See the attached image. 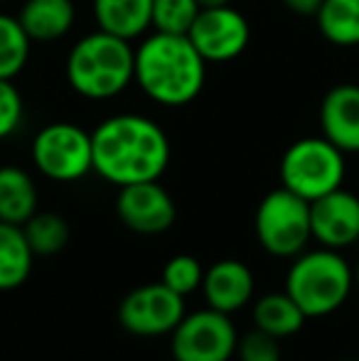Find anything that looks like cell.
<instances>
[{
  "instance_id": "18",
  "label": "cell",
  "mask_w": 359,
  "mask_h": 361,
  "mask_svg": "<svg viewBox=\"0 0 359 361\" xmlns=\"http://www.w3.org/2000/svg\"><path fill=\"white\" fill-rule=\"evenodd\" d=\"M254 327L278 339L293 337L305 324V314L296 305V300L283 290V293H266L254 302Z\"/></svg>"
},
{
  "instance_id": "10",
  "label": "cell",
  "mask_w": 359,
  "mask_h": 361,
  "mask_svg": "<svg viewBox=\"0 0 359 361\" xmlns=\"http://www.w3.org/2000/svg\"><path fill=\"white\" fill-rule=\"evenodd\" d=\"M187 37L207 64H221L244 54L251 39V27L249 20L236 8L219 5V8H202Z\"/></svg>"
},
{
  "instance_id": "4",
  "label": "cell",
  "mask_w": 359,
  "mask_h": 361,
  "mask_svg": "<svg viewBox=\"0 0 359 361\" xmlns=\"http://www.w3.org/2000/svg\"><path fill=\"white\" fill-rule=\"evenodd\" d=\"M355 288V271L335 248L303 251L286 276V293L308 319L337 312Z\"/></svg>"
},
{
  "instance_id": "24",
  "label": "cell",
  "mask_w": 359,
  "mask_h": 361,
  "mask_svg": "<svg viewBox=\"0 0 359 361\" xmlns=\"http://www.w3.org/2000/svg\"><path fill=\"white\" fill-rule=\"evenodd\" d=\"M202 278H205V268L190 253H180L173 256L163 268V283L178 295H190L197 288H202Z\"/></svg>"
},
{
  "instance_id": "19",
  "label": "cell",
  "mask_w": 359,
  "mask_h": 361,
  "mask_svg": "<svg viewBox=\"0 0 359 361\" xmlns=\"http://www.w3.org/2000/svg\"><path fill=\"white\" fill-rule=\"evenodd\" d=\"M35 253L23 226L0 221V290L20 288L32 273Z\"/></svg>"
},
{
  "instance_id": "22",
  "label": "cell",
  "mask_w": 359,
  "mask_h": 361,
  "mask_svg": "<svg viewBox=\"0 0 359 361\" xmlns=\"http://www.w3.org/2000/svg\"><path fill=\"white\" fill-rule=\"evenodd\" d=\"M32 39L18 18L0 13V79H15L30 59Z\"/></svg>"
},
{
  "instance_id": "26",
  "label": "cell",
  "mask_w": 359,
  "mask_h": 361,
  "mask_svg": "<svg viewBox=\"0 0 359 361\" xmlns=\"http://www.w3.org/2000/svg\"><path fill=\"white\" fill-rule=\"evenodd\" d=\"M281 339L266 334L261 329H251L249 334L239 339L236 354L241 361H281Z\"/></svg>"
},
{
  "instance_id": "28",
  "label": "cell",
  "mask_w": 359,
  "mask_h": 361,
  "mask_svg": "<svg viewBox=\"0 0 359 361\" xmlns=\"http://www.w3.org/2000/svg\"><path fill=\"white\" fill-rule=\"evenodd\" d=\"M202 8H219V5H231V0H197Z\"/></svg>"
},
{
  "instance_id": "6",
  "label": "cell",
  "mask_w": 359,
  "mask_h": 361,
  "mask_svg": "<svg viewBox=\"0 0 359 361\" xmlns=\"http://www.w3.org/2000/svg\"><path fill=\"white\" fill-rule=\"evenodd\" d=\"M254 228L266 253L276 258H296L312 238L310 202L286 187H278L259 202Z\"/></svg>"
},
{
  "instance_id": "29",
  "label": "cell",
  "mask_w": 359,
  "mask_h": 361,
  "mask_svg": "<svg viewBox=\"0 0 359 361\" xmlns=\"http://www.w3.org/2000/svg\"><path fill=\"white\" fill-rule=\"evenodd\" d=\"M355 286L359 290V263H357V271H355Z\"/></svg>"
},
{
  "instance_id": "23",
  "label": "cell",
  "mask_w": 359,
  "mask_h": 361,
  "mask_svg": "<svg viewBox=\"0 0 359 361\" xmlns=\"http://www.w3.org/2000/svg\"><path fill=\"white\" fill-rule=\"evenodd\" d=\"M202 5L197 0H153V20L150 27L155 32L187 35L200 15Z\"/></svg>"
},
{
  "instance_id": "12",
  "label": "cell",
  "mask_w": 359,
  "mask_h": 361,
  "mask_svg": "<svg viewBox=\"0 0 359 361\" xmlns=\"http://www.w3.org/2000/svg\"><path fill=\"white\" fill-rule=\"evenodd\" d=\"M312 238L325 248H347L359 241V197L335 190L310 202Z\"/></svg>"
},
{
  "instance_id": "25",
  "label": "cell",
  "mask_w": 359,
  "mask_h": 361,
  "mask_svg": "<svg viewBox=\"0 0 359 361\" xmlns=\"http://www.w3.org/2000/svg\"><path fill=\"white\" fill-rule=\"evenodd\" d=\"M25 104L13 79H0V140L10 138L23 126Z\"/></svg>"
},
{
  "instance_id": "11",
  "label": "cell",
  "mask_w": 359,
  "mask_h": 361,
  "mask_svg": "<svg viewBox=\"0 0 359 361\" xmlns=\"http://www.w3.org/2000/svg\"><path fill=\"white\" fill-rule=\"evenodd\" d=\"M116 214L130 231L140 236H155L173 226L178 219V207L158 180H150L118 187Z\"/></svg>"
},
{
  "instance_id": "9",
  "label": "cell",
  "mask_w": 359,
  "mask_h": 361,
  "mask_svg": "<svg viewBox=\"0 0 359 361\" xmlns=\"http://www.w3.org/2000/svg\"><path fill=\"white\" fill-rule=\"evenodd\" d=\"M185 317V298L170 290L163 281L130 290L118 305V322L135 337L173 334Z\"/></svg>"
},
{
  "instance_id": "5",
  "label": "cell",
  "mask_w": 359,
  "mask_h": 361,
  "mask_svg": "<svg viewBox=\"0 0 359 361\" xmlns=\"http://www.w3.org/2000/svg\"><path fill=\"white\" fill-rule=\"evenodd\" d=\"M281 187L308 202L340 190L345 182V152L327 138L296 140L281 160Z\"/></svg>"
},
{
  "instance_id": "20",
  "label": "cell",
  "mask_w": 359,
  "mask_h": 361,
  "mask_svg": "<svg viewBox=\"0 0 359 361\" xmlns=\"http://www.w3.org/2000/svg\"><path fill=\"white\" fill-rule=\"evenodd\" d=\"M315 18L330 44L359 47V0H322Z\"/></svg>"
},
{
  "instance_id": "13",
  "label": "cell",
  "mask_w": 359,
  "mask_h": 361,
  "mask_svg": "<svg viewBox=\"0 0 359 361\" xmlns=\"http://www.w3.org/2000/svg\"><path fill=\"white\" fill-rule=\"evenodd\" d=\"M254 273L246 263L224 258L209 266L202 278V293H205L207 307L219 310L224 314H234L236 310L246 307L254 298Z\"/></svg>"
},
{
  "instance_id": "3",
  "label": "cell",
  "mask_w": 359,
  "mask_h": 361,
  "mask_svg": "<svg viewBox=\"0 0 359 361\" xmlns=\"http://www.w3.org/2000/svg\"><path fill=\"white\" fill-rule=\"evenodd\" d=\"M135 49L128 39L104 30L82 37L67 57V81L79 96L91 101L114 99L133 81Z\"/></svg>"
},
{
  "instance_id": "27",
  "label": "cell",
  "mask_w": 359,
  "mask_h": 361,
  "mask_svg": "<svg viewBox=\"0 0 359 361\" xmlns=\"http://www.w3.org/2000/svg\"><path fill=\"white\" fill-rule=\"evenodd\" d=\"M283 5H286L291 13L296 15H317V10H320L322 0H283Z\"/></svg>"
},
{
  "instance_id": "17",
  "label": "cell",
  "mask_w": 359,
  "mask_h": 361,
  "mask_svg": "<svg viewBox=\"0 0 359 361\" xmlns=\"http://www.w3.org/2000/svg\"><path fill=\"white\" fill-rule=\"evenodd\" d=\"M37 212L35 180L15 165L0 167V221L23 226Z\"/></svg>"
},
{
  "instance_id": "7",
  "label": "cell",
  "mask_w": 359,
  "mask_h": 361,
  "mask_svg": "<svg viewBox=\"0 0 359 361\" xmlns=\"http://www.w3.org/2000/svg\"><path fill=\"white\" fill-rule=\"evenodd\" d=\"M30 152L35 167L54 182H77L94 170L91 133L69 121L44 126L35 135Z\"/></svg>"
},
{
  "instance_id": "14",
  "label": "cell",
  "mask_w": 359,
  "mask_h": 361,
  "mask_svg": "<svg viewBox=\"0 0 359 361\" xmlns=\"http://www.w3.org/2000/svg\"><path fill=\"white\" fill-rule=\"evenodd\" d=\"M320 128L342 152H359V86L337 84L320 104Z\"/></svg>"
},
{
  "instance_id": "8",
  "label": "cell",
  "mask_w": 359,
  "mask_h": 361,
  "mask_svg": "<svg viewBox=\"0 0 359 361\" xmlns=\"http://www.w3.org/2000/svg\"><path fill=\"white\" fill-rule=\"evenodd\" d=\"M239 334L231 314L219 310H200L185 314L173 329L170 352L175 361H229L236 354Z\"/></svg>"
},
{
  "instance_id": "16",
  "label": "cell",
  "mask_w": 359,
  "mask_h": 361,
  "mask_svg": "<svg viewBox=\"0 0 359 361\" xmlns=\"http://www.w3.org/2000/svg\"><path fill=\"white\" fill-rule=\"evenodd\" d=\"M94 20L99 30L130 42L148 32L153 0H94Z\"/></svg>"
},
{
  "instance_id": "21",
  "label": "cell",
  "mask_w": 359,
  "mask_h": 361,
  "mask_svg": "<svg viewBox=\"0 0 359 361\" xmlns=\"http://www.w3.org/2000/svg\"><path fill=\"white\" fill-rule=\"evenodd\" d=\"M25 238L35 256H57L69 243V224L54 212H35L23 224Z\"/></svg>"
},
{
  "instance_id": "2",
  "label": "cell",
  "mask_w": 359,
  "mask_h": 361,
  "mask_svg": "<svg viewBox=\"0 0 359 361\" xmlns=\"http://www.w3.org/2000/svg\"><path fill=\"white\" fill-rule=\"evenodd\" d=\"M207 62L187 35L153 32L135 47L133 81L165 109L187 106L202 94Z\"/></svg>"
},
{
  "instance_id": "1",
  "label": "cell",
  "mask_w": 359,
  "mask_h": 361,
  "mask_svg": "<svg viewBox=\"0 0 359 361\" xmlns=\"http://www.w3.org/2000/svg\"><path fill=\"white\" fill-rule=\"evenodd\" d=\"M94 172L116 187L160 180L170 165L168 133L140 114H116L91 133Z\"/></svg>"
},
{
  "instance_id": "15",
  "label": "cell",
  "mask_w": 359,
  "mask_h": 361,
  "mask_svg": "<svg viewBox=\"0 0 359 361\" xmlns=\"http://www.w3.org/2000/svg\"><path fill=\"white\" fill-rule=\"evenodd\" d=\"M18 20L32 42H57L74 27L77 8L72 0H25Z\"/></svg>"
},
{
  "instance_id": "30",
  "label": "cell",
  "mask_w": 359,
  "mask_h": 361,
  "mask_svg": "<svg viewBox=\"0 0 359 361\" xmlns=\"http://www.w3.org/2000/svg\"><path fill=\"white\" fill-rule=\"evenodd\" d=\"M342 361H359V359H342Z\"/></svg>"
}]
</instances>
